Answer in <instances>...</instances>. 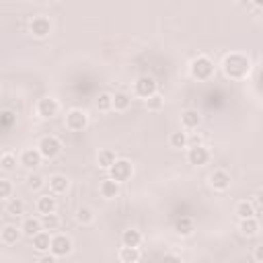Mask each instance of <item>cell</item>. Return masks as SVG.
<instances>
[{
  "label": "cell",
  "instance_id": "6da1fadb",
  "mask_svg": "<svg viewBox=\"0 0 263 263\" xmlns=\"http://www.w3.org/2000/svg\"><path fill=\"white\" fill-rule=\"evenodd\" d=\"M220 68H222L226 78H230V80H245L251 74V70H253V62L242 51H230V53H226L222 58Z\"/></svg>",
  "mask_w": 263,
  "mask_h": 263
},
{
  "label": "cell",
  "instance_id": "7a4b0ae2",
  "mask_svg": "<svg viewBox=\"0 0 263 263\" xmlns=\"http://www.w3.org/2000/svg\"><path fill=\"white\" fill-rule=\"evenodd\" d=\"M214 72H216V64H214V60H212L210 55H205V53H199V55H195V58L189 62V74H191V78L197 80V82H208V80L214 76Z\"/></svg>",
  "mask_w": 263,
  "mask_h": 263
},
{
  "label": "cell",
  "instance_id": "3957f363",
  "mask_svg": "<svg viewBox=\"0 0 263 263\" xmlns=\"http://www.w3.org/2000/svg\"><path fill=\"white\" fill-rule=\"evenodd\" d=\"M35 148L39 150L41 158L53 160V158H58V156L62 154V148H64V146H62V140H60L58 136L47 134V136H41V138H39V142H37Z\"/></svg>",
  "mask_w": 263,
  "mask_h": 263
},
{
  "label": "cell",
  "instance_id": "277c9868",
  "mask_svg": "<svg viewBox=\"0 0 263 263\" xmlns=\"http://www.w3.org/2000/svg\"><path fill=\"white\" fill-rule=\"evenodd\" d=\"M154 92H158V84H156V80H154V76H150V74H142V76H138L136 78V82H134V95L138 97V99H150Z\"/></svg>",
  "mask_w": 263,
  "mask_h": 263
},
{
  "label": "cell",
  "instance_id": "5b68a950",
  "mask_svg": "<svg viewBox=\"0 0 263 263\" xmlns=\"http://www.w3.org/2000/svg\"><path fill=\"white\" fill-rule=\"evenodd\" d=\"M35 113H37V117H41V119H53V117L60 113V101H58L55 97H51V95L41 97V99H37V103H35Z\"/></svg>",
  "mask_w": 263,
  "mask_h": 263
},
{
  "label": "cell",
  "instance_id": "8992f818",
  "mask_svg": "<svg viewBox=\"0 0 263 263\" xmlns=\"http://www.w3.org/2000/svg\"><path fill=\"white\" fill-rule=\"evenodd\" d=\"M72 251H74V242H72V238L68 234H64V232L51 234V245H49V253L51 255H55L60 259V257H68Z\"/></svg>",
  "mask_w": 263,
  "mask_h": 263
},
{
  "label": "cell",
  "instance_id": "52a82bcc",
  "mask_svg": "<svg viewBox=\"0 0 263 263\" xmlns=\"http://www.w3.org/2000/svg\"><path fill=\"white\" fill-rule=\"evenodd\" d=\"M88 123H90V117H88V113L84 109L74 107V109H70L66 113V127L70 132H84L88 127Z\"/></svg>",
  "mask_w": 263,
  "mask_h": 263
},
{
  "label": "cell",
  "instance_id": "ba28073f",
  "mask_svg": "<svg viewBox=\"0 0 263 263\" xmlns=\"http://www.w3.org/2000/svg\"><path fill=\"white\" fill-rule=\"evenodd\" d=\"M132 175H134V164H132V160H127V158H117L115 164L109 168V177H111L113 181H117L119 185L125 183V181H129Z\"/></svg>",
  "mask_w": 263,
  "mask_h": 263
},
{
  "label": "cell",
  "instance_id": "9c48e42d",
  "mask_svg": "<svg viewBox=\"0 0 263 263\" xmlns=\"http://www.w3.org/2000/svg\"><path fill=\"white\" fill-rule=\"evenodd\" d=\"M51 29H53V25H51V21H49L45 14H37V16H33V18L29 21V33H31L35 39H45V37H49Z\"/></svg>",
  "mask_w": 263,
  "mask_h": 263
},
{
  "label": "cell",
  "instance_id": "30bf717a",
  "mask_svg": "<svg viewBox=\"0 0 263 263\" xmlns=\"http://www.w3.org/2000/svg\"><path fill=\"white\" fill-rule=\"evenodd\" d=\"M212 160V152L210 148L203 146H187V162L191 166H205Z\"/></svg>",
  "mask_w": 263,
  "mask_h": 263
},
{
  "label": "cell",
  "instance_id": "8fae6325",
  "mask_svg": "<svg viewBox=\"0 0 263 263\" xmlns=\"http://www.w3.org/2000/svg\"><path fill=\"white\" fill-rule=\"evenodd\" d=\"M230 183H232V177H230V173L224 171V168H214V171L210 173V177H208V185H210L214 191H218V193L228 191V189H230Z\"/></svg>",
  "mask_w": 263,
  "mask_h": 263
},
{
  "label": "cell",
  "instance_id": "7c38bea8",
  "mask_svg": "<svg viewBox=\"0 0 263 263\" xmlns=\"http://www.w3.org/2000/svg\"><path fill=\"white\" fill-rule=\"evenodd\" d=\"M201 121H203V117H201V113L197 111V109H185V111H181V129L183 132H195L199 125H201Z\"/></svg>",
  "mask_w": 263,
  "mask_h": 263
},
{
  "label": "cell",
  "instance_id": "4fadbf2b",
  "mask_svg": "<svg viewBox=\"0 0 263 263\" xmlns=\"http://www.w3.org/2000/svg\"><path fill=\"white\" fill-rule=\"evenodd\" d=\"M41 154H39V150L37 148H25V150H21V154H18V164L23 166V168H27V171H35L39 164H41Z\"/></svg>",
  "mask_w": 263,
  "mask_h": 263
},
{
  "label": "cell",
  "instance_id": "5bb4252c",
  "mask_svg": "<svg viewBox=\"0 0 263 263\" xmlns=\"http://www.w3.org/2000/svg\"><path fill=\"white\" fill-rule=\"evenodd\" d=\"M45 185L49 187V193L58 197V195H64L70 189V179L66 175H62V173H53V175H49Z\"/></svg>",
  "mask_w": 263,
  "mask_h": 263
},
{
  "label": "cell",
  "instance_id": "9a60e30c",
  "mask_svg": "<svg viewBox=\"0 0 263 263\" xmlns=\"http://www.w3.org/2000/svg\"><path fill=\"white\" fill-rule=\"evenodd\" d=\"M35 210L41 214V216H47V214H55L58 210V197L51 195V193H41L35 201Z\"/></svg>",
  "mask_w": 263,
  "mask_h": 263
},
{
  "label": "cell",
  "instance_id": "2e32d148",
  "mask_svg": "<svg viewBox=\"0 0 263 263\" xmlns=\"http://www.w3.org/2000/svg\"><path fill=\"white\" fill-rule=\"evenodd\" d=\"M21 236H23V232H21V226H16V224H4L0 230V240L8 247L16 245L21 240Z\"/></svg>",
  "mask_w": 263,
  "mask_h": 263
},
{
  "label": "cell",
  "instance_id": "e0dca14e",
  "mask_svg": "<svg viewBox=\"0 0 263 263\" xmlns=\"http://www.w3.org/2000/svg\"><path fill=\"white\" fill-rule=\"evenodd\" d=\"M119 191H121V185L117 181H113L111 177H107L99 183V193L103 199H115L119 195Z\"/></svg>",
  "mask_w": 263,
  "mask_h": 263
},
{
  "label": "cell",
  "instance_id": "ac0fdd59",
  "mask_svg": "<svg viewBox=\"0 0 263 263\" xmlns=\"http://www.w3.org/2000/svg\"><path fill=\"white\" fill-rule=\"evenodd\" d=\"M173 228H175V234L177 236L187 238V236H191L195 232V220L191 216H181V218H177V222H175Z\"/></svg>",
  "mask_w": 263,
  "mask_h": 263
},
{
  "label": "cell",
  "instance_id": "d6986e66",
  "mask_svg": "<svg viewBox=\"0 0 263 263\" xmlns=\"http://www.w3.org/2000/svg\"><path fill=\"white\" fill-rule=\"evenodd\" d=\"M144 242V234L138 228H125L121 232V247H138Z\"/></svg>",
  "mask_w": 263,
  "mask_h": 263
},
{
  "label": "cell",
  "instance_id": "ffe728a7",
  "mask_svg": "<svg viewBox=\"0 0 263 263\" xmlns=\"http://www.w3.org/2000/svg\"><path fill=\"white\" fill-rule=\"evenodd\" d=\"M117 158H119V156L115 154V150H111V148H103V150L97 152V166L103 168V171H109V168L115 164Z\"/></svg>",
  "mask_w": 263,
  "mask_h": 263
},
{
  "label": "cell",
  "instance_id": "44dd1931",
  "mask_svg": "<svg viewBox=\"0 0 263 263\" xmlns=\"http://www.w3.org/2000/svg\"><path fill=\"white\" fill-rule=\"evenodd\" d=\"M74 220L80 226H90L97 220V214H95V210L90 205H78L76 212H74Z\"/></svg>",
  "mask_w": 263,
  "mask_h": 263
},
{
  "label": "cell",
  "instance_id": "7402d4cb",
  "mask_svg": "<svg viewBox=\"0 0 263 263\" xmlns=\"http://www.w3.org/2000/svg\"><path fill=\"white\" fill-rule=\"evenodd\" d=\"M43 228H41V218H37V216H27L25 220H23V224H21V232H23V236H29V238H33L37 232H41Z\"/></svg>",
  "mask_w": 263,
  "mask_h": 263
},
{
  "label": "cell",
  "instance_id": "603a6c76",
  "mask_svg": "<svg viewBox=\"0 0 263 263\" xmlns=\"http://www.w3.org/2000/svg\"><path fill=\"white\" fill-rule=\"evenodd\" d=\"M238 230H240V234H242V236H247V238L257 236V234H259V230H261L259 218H247V220H240V222H238Z\"/></svg>",
  "mask_w": 263,
  "mask_h": 263
},
{
  "label": "cell",
  "instance_id": "cb8c5ba5",
  "mask_svg": "<svg viewBox=\"0 0 263 263\" xmlns=\"http://www.w3.org/2000/svg\"><path fill=\"white\" fill-rule=\"evenodd\" d=\"M117 259H119V263H140L142 251L138 247H121L117 251Z\"/></svg>",
  "mask_w": 263,
  "mask_h": 263
},
{
  "label": "cell",
  "instance_id": "d4e9b609",
  "mask_svg": "<svg viewBox=\"0 0 263 263\" xmlns=\"http://www.w3.org/2000/svg\"><path fill=\"white\" fill-rule=\"evenodd\" d=\"M33 249L37 251V253H49V245H51V232H47V230H41V232H37L33 238Z\"/></svg>",
  "mask_w": 263,
  "mask_h": 263
},
{
  "label": "cell",
  "instance_id": "484cf974",
  "mask_svg": "<svg viewBox=\"0 0 263 263\" xmlns=\"http://www.w3.org/2000/svg\"><path fill=\"white\" fill-rule=\"evenodd\" d=\"M234 214L238 216V220H247V218H257V212L251 203V199H240L234 205Z\"/></svg>",
  "mask_w": 263,
  "mask_h": 263
},
{
  "label": "cell",
  "instance_id": "4316f807",
  "mask_svg": "<svg viewBox=\"0 0 263 263\" xmlns=\"http://www.w3.org/2000/svg\"><path fill=\"white\" fill-rule=\"evenodd\" d=\"M129 107H132V95H127V92H123V90H119V92L113 95V111L125 113Z\"/></svg>",
  "mask_w": 263,
  "mask_h": 263
},
{
  "label": "cell",
  "instance_id": "83f0119b",
  "mask_svg": "<svg viewBox=\"0 0 263 263\" xmlns=\"http://www.w3.org/2000/svg\"><path fill=\"white\" fill-rule=\"evenodd\" d=\"M187 138H189V134L183 132V129L171 132L168 134V146L175 148V150H183V148H187Z\"/></svg>",
  "mask_w": 263,
  "mask_h": 263
},
{
  "label": "cell",
  "instance_id": "f1b7e54d",
  "mask_svg": "<svg viewBox=\"0 0 263 263\" xmlns=\"http://www.w3.org/2000/svg\"><path fill=\"white\" fill-rule=\"evenodd\" d=\"M95 107H97L99 111H103V113L113 111V92H107V90L99 92L97 99H95Z\"/></svg>",
  "mask_w": 263,
  "mask_h": 263
},
{
  "label": "cell",
  "instance_id": "f546056e",
  "mask_svg": "<svg viewBox=\"0 0 263 263\" xmlns=\"http://www.w3.org/2000/svg\"><path fill=\"white\" fill-rule=\"evenodd\" d=\"M25 201L21 199V197H10L8 201H6V214L8 216H23L25 214Z\"/></svg>",
  "mask_w": 263,
  "mask_h": 263
},
{
  "label": "cell",
  "instance_id": "4dcf8cb0",
  "mask_svg": "<svg viewBox=\"0 0 263 263\" xmlns=\"http://www.w3.org/2000/svg\"><path fill=\"white\" fill-rule=\"evenodd\" d=\"M16 164H18V156H16L14 152H2V154H0V168H2V171L10 173V171L16 168Z\"/></svg>",
  "mask_w": 263,
  "mask_h": 263
},
{
  "label": "cell",
  "instance_id": "1f68e13d",
  "mask_svg": "<svg viewBox=\"0 0 263 263\" xmlns=\"http://www.w3.org/2000/svg\"><path fill=\"white\" fill-rule=\"evenodd\" d=\"M62 220L58 214H47V216H41V228L47 230V232H55L60 228Z\"/></svg>",
  "mask_w": 263,
  "mask_h": 263
},
{
  "label": "cell",
  "instance_id": "d6a6232c",
  "mask_svg": "<svg viewBox=\"0 0 263 263\" xmlns=\"http://www.w3.org/2000/svg\"><path fill=\"white\" fill-rule=\"evenodd\" d=\"M14 197V183L6 177H0V199H10Z\"/></svg>",
  "mask_w": 263,
  "mask_h": 263
},
{
  "label": "cell",
  "instance_id": "836d02e7",
  "mask_svg": "<svg viewBox=\"0 0 263 263\" xmlns=\"http://www.w3.org/2000/svg\"><path fill=\"white\" fill-rule=\"evenodd\" d=\"M146 107H148V111H154V113L162 111L164 109V97L160 92H154L150 99H146Z\"/></svg>",
  "mask_w": 263,
  "mask_h": 263
},
{
  "label": "cell",
  "instance_id": "e575fe53",
  "mask_svg": "<svg viewBox=\"0 0 263 263\" xmlns=\"http://www.w3.org/2000/svg\"><path fill=\"white\" fill-rule=\"evenodd\" d=\"M27 187H29L31 191H41V189L45 187V179H43L39 173H31V175L27 177Z\"/></svg>",
  "mask_w": 263,
  "mask_h": 263
},
{
  "label": "cell",
  "instance_id": "d590c367",
  "mask_svg": "<svg viewBox=\"0 0 263 263\" xmlns=\"http://www.w3.org/2000/svg\"><path fill=\"white\" fill-rule=\"evenodd\" d=\"M205 142H203V136L201 134H191L189 138H187V146H203Z\"/></svg>",
  "mask_w": 263,
  "mask_h": 263
},
{
  "label": "cell",
  "instance_id": "8d00e7d4",
  "mask_svg": "<svg viewBox=\"0 0 263 263\" xmlns=\"http://www.w3.org/2000/svg\"><path fill=\"white\" fill-rule=\"evenodd\" d=\"M14 123V115L10 113V111H4L2 115H0V127H6V125H12Z\"/></svg>",
  "mask_w": 263,
  "mask_h": 263
},
{
  "label": "cell",
  "instance_id": "74e56055",
  "mask_svg": "<svg viewBox=\"0 0 263 263\" xmlns=\"http://www.w3.org/2000/svg\"><path fill=\"white\" fill-rule=\"evenodd\" d=\"M37 263H60V259H58L55 255H51V253H43Z\"/></svg>",
  "mask_w": 263,
  "mask_h": 263
},
{
  "label": "cell",
  "instance_id": "f35d334b",
  "mask_svg": "<svg viewBox=\"0 0 263 263\" xmlns=\"http://www.w3.org/2000/svg\"><path fill=\"white\" fill-rule=\"evenodd\" d=\"M160 263H183V259L179 255H175V253H168V255H164L160 259Z\"/></svg>",
  "mask_w": 263,
  "mask_h": 263
},
{
  "label": "cell",
  "instance_id": "ab89813d",
  "mask_svg": "<svg viewBox=\"0 0 263 263\" xmlns=\"http://www.w3.org/2000/svg\"><path fill=\"white\" fill-rule=\"evenodd\" d=\"M253 259H255V263H263V245H257V247H255Z\"/></svg>",
  "mask_w": 263,
  "mask_h": 263
},
{
  "label": "cell",
  "instance_id": "60d3db41",
  "mask_svg": "<svg viewBox=\"0 0 263 263\" xmlns=\"http://www.w3.org/2000/svg\"><path fill=\"white\" fill-rule=\"evenodd\" d=\"M0 129H2V127H0Z\"/></svg>",
  "mask_w": 263,
  "mask_h": 263
}]
</instances>
